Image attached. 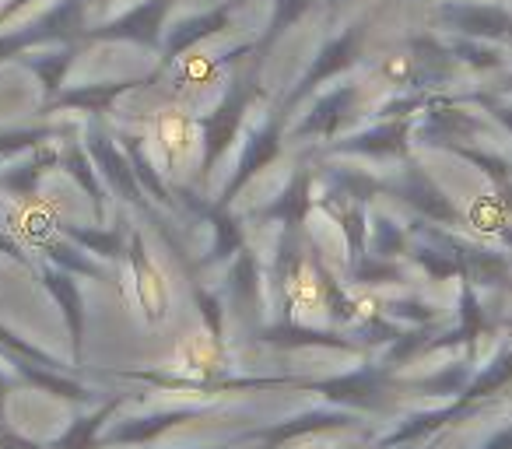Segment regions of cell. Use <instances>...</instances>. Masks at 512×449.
I'll use <instances>...</instances> for the list:
<instances>
[{"instance_id":"1","label":"cell","mask_w":512,"mask_h":449,"mask_svg":"<svg viewBox=\"0 0 512 449\" xmlns=\"http://www.w3.org/2000/svg\"><path fill=\"white\" fill-rule=\"evenodd\" d=\"M158 144H162L165 158H169V165H183L186 158L193 155V123L186 120L179 109H165L162 116H158Z\"/></svg>"},{"instance_id":"2","label":"cell","mask_w":512,"mask_h":449,"mask_svg":"<svg viewBox=\"0 0 512 449\" xmlns=\"http://www.w3.org/2000/svg\"><path fill=\"white\" fill-rule=\"evenodd\" d=\"M218 362V351L207 337H186L176 351V369L186 372V376H207Z\"/></svg>"},{"instance_id":"3","label":"cell","mask_w":512,"mask_h":449,"mask_svg":"<svg viewBox=\"0 0 512 449\" xmlns=\"http://www.w3.org/2000/svg\"><path fill=\"white\" fill-rule=\"evenodd\" d=\"M292 302L299 309H320L323 295H320V278H316L309 267H302L299 274H295L292 281Z\"/></svg>"},{"instance_id":"4","label":"cell","mask_w":512,"mask_h":449,"mask_svg":"<svg viewBox=\"0 0 512 449\" xmlns=\"http://www.w3.org/2000/svg\"><path fill=\"white\" fill-rule=\"evenodd\" d=\"M383 74L390 81H407V78H411V60H407V57H390V60H386V67H383Z\"/></svg>"},{"instance_id":"5","label":"cell","mask_w":512,"mask_h":449,"mask_svg":"<svg viewBox=\"0 0 512 449\" xmlns=\"http://www.w3.org/2000/svg\"><path fill=\"white\" fill-rule=\"evenodd\" d=\"M186 74H190L193 81H197V78L204 81L207 74H211V60H207V57H193L190 64H186Z\"/></svg>"}]
</instances>
